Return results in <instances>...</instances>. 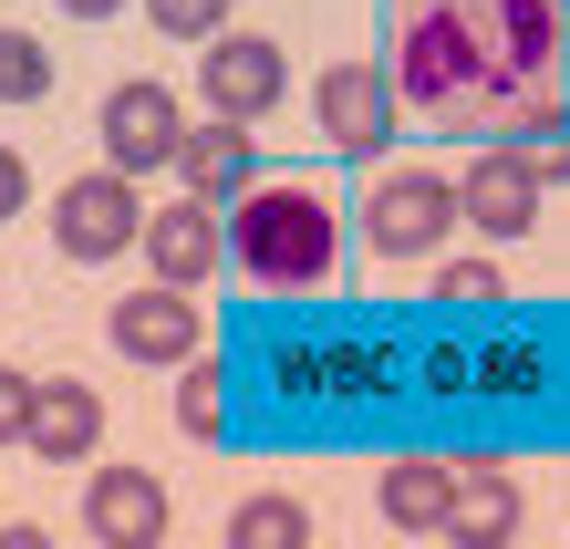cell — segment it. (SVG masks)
<instances>
[{
    "label": "cell",
    "mask_w": 570,
    "mask_h": 549,
    "mask_svg": "<svg viewBox=\"0 0 570 549\" xmlns=\"http://www.w3.org/2000/svg\"><path fill=\"white\" fill-rule=\"evenodd\" d=\"M177 177L187 197H208V208H239V197L259 187V146H249V125H187V146H177Z\"/></svg>",
    "instance_id": "cell-12"
},
{
    "label": "cell",
    "mask_w": 570,
    "mask_h": 549,
    "mask_svg": "<svg viewBox=\"0 0 570 549\" xmlns=\"http://www.w3.org/2000/svg\"><path fill=\"white\" fill-rule=\"evenodd\" d=\"M394 73L384 62H332L322 73V94H312V125H322V146L332 156H353V166H374L384 146H394Z\"/></svg>",
    "instance_id": "cell-5"
},
{
    "label": "cell",
    "mask_w": 570,
    "mask_h": 549,
    "mask_svg": "<svg viewBox=\"0 0 570 549\" xmlns=\"http://www.w3.org/2000/svg\"><path fill=\"white\" fill-rule=\"evenodd\" d=\"M31 457L42 467H73V457H94V445H105V394L94 384H73V373H62V384H31Z\"/></svg>",
    "instance_id": "cell-14"
},
{
    "label": "cell",
    "mask_w": 570,
    "mask_h": 549,
    "mask_svg": "<svg viewBox=\"0 0 570 549\" xmlns=\"http://www.w3.org/2000/svg\"><path fill=\"white\" fill-rule=\"evenodd\" d=\"M435 291H446V301H498L509 281H498V259H456V269H446Z\"/></svg>",
    "instance_id": "cell-22"
},
{
    "label": "cell",
    "mask_w": 570,
    "mask_h": 549,
    "mask_svg": "<svg viewBox=\"0 0 570 549\" xmlns=\"http://www.w3.org/2000/svg\"><path fill=\"white\" fill-rule=\"evenodd\" d=\"M446 228H466V218H456V177H435V166H405V177L384 166V177L363 187V238H374L384 259H425Z\"/></svg>",
    "instance_id": "cell-3"
},
{
    "label": "cell",
    "mask_w": 570,
    "mask_h": 549,
    "mask_svg": "<svg viewBox=\"0 0 570 549\" xmlns=\"http://www.w3.org/2000/svg\"><path fill=\"white\" fill-rule=\"evenodd\" d=\"M21 435H31V373L0 363V445H21Z\"/></svg>",
    "instance_id": "cell-21"
},
{
    "label": "cell",
    "mask_w": 570,
    "mask_h": 549,
    "mask_svg": "<svg viewBox=\"0 0 570 549\" xmlns=\"http://www.w3.org/2000/svg\"><path fill=\"white\" fill-rule=\"evenodd\" d=\"M166 488H156V467H105L83 488V529H94V549H166Z\"/></svg>",
    "instance_id": "cell-10"
},
{
    "label": "cell",
    "mask_w": 570,
    "mask_h": 549,
    "mask_svg": "<svg viewBox=\"0 0 570 549\" xmlns=\"http://www.w3.org/2000/svg\"><path fill=\"white\" fill-rule=\"evenodd\" d=\"M146 269L166 291H197V281H218L228 269V208H208V197H177V208H156L146 218Z\"/></svg>",
    "instance_id": "cell-9"
},
{
    "label": "cell",
    "mask_w": 570,
    "mask_h": 549,
    "mask_svg": "<svg viewBox=\"0 0 570 549\" xmlns=\"http://www.w3.org/2000/svg\"><path fill=\"white\" fill-rule=\"evenodd\" d=\"M177 146H187V115H177V94L166 84H115L105 94V166L115 177H156V166H177Z\"/></svg>",
    "instance_id": "cell-6"
},
{
    "label": "cell",
    "mask_w": 570,
    "mask_h": 549,
    "mask_svg": "<svg viewBox=\"0 0 570 549\" xmlns=\"http://www.w3.org/2000/svg\"><path fill=\"white\" fill-rule=\"evenodd\" d=\"M446 549H509L519 539V477L478 457V467H456V508H446V529H435Z\"/></svg>",
    "instance_id": "cell-13"
},
{
    "label": "cell",
    "mask_w": 570,
    "mask_h": 549,
    "mask_svg": "<svg viewBox=\"0 0 570 549\" xmlns=\"http://www.w3.org/2000/svg\"><path fill=\"white\" fill-rule=\"evenodd\" d=\"M136 238H146V197H136V177H115V166H94V177H73L52 197V249L73 269L136 249Z\"/></svg>",
    "instance_id": "cell-4"
},
{
    "label": "cell",
    "mask_w": 570,
    "mask_h": 549,
    "mask_svg": "<svg viewBox=\"0 0 570 549\" xmlns=\"http://www.w3.org/2000/svg\"><path fill=\"white\" fill-rule=\"evenodd\" d=\"M0 549H52V539L31 529V519H0Z\"/></svg>",
    "instance_id": "cell-24"
},
{
    "label": "cell",
    "mask_w": 570,
    "mask_h": 549,
    "mask_svg": "<svg viewBox=\"0 0 570 549\" xmlns=\"http://www.w3.org/2000/svg\"><path fill=\"white\" fill-rule=\"evenodd\" d=\"M228 11H239V0H146V21L166 31V42H218Z\"/></svg>",
    "instance_id": "cell-18"
},
{
    "label": "cell",
    "mask_w": 570,
    "mask_h": 549,
    "mask_svg": "<svg viewBox=\"0 0 570 549\" xmlns=\"http://www.w3.org/2000/svg\"><path fill=\"white\" fill-rule=\"evenodd\" d=\"M560 42L570 0H394V105L435 135L478 146H529L560 115Z\"/></svg>",
    "instance_id": "cell-1"
},
{
    "label": "cell",
    "mask_w": 570,
    "mask_h": 549,
    "mask_svg": "<svg viewBox=\"0 0 570 549\" xmlns=\"http://www.w3.org/2000/svg\"><path fill=\"white\" fill-rule=\"evenodd\" d=\"M456 218L488 228V238L540 228V177H529V156H519V146H478V166L456 177Z\"/></svg>",
    "instance_id": "cell-11"
},
{
    "label": "cell",
    "mask_w": 570,
    "mask_h": 549,
    "mask_svg": "<svg viewBox=\"0 0 570 549\" xmlns=\"http://www.w3.org/2000/svg\"><path fill=\"white\" fill-rule=\"evenodd\" d=\"M228 549H312V508L281 498V488H259L228 508Z\"/></svg>",
    "instance_id": "cell-16"
},
{
    "label": "cell",
    "mask_w": 570,
    "mask_h": 549,
    "mask_svg": "<svg viewBox=\"0 0 570 549\" xmlns=\"http://www.w3.org/2000/svg\"><path fill=\"white\" fill-rule=\"evenodd\" d=\"M374 508L405 539H435L446 529V508H456V467H435V457H394L384 477H374Z\"/></svg>",
    "instance_id": "cell-15"
},
{
    "label": "cell",
    "mask_w": 570,
    "mask_h": 549,
    "mask_svg": "<svg viewBox=\"0 0 570 549\" xmlns=\"http://www.w3.org/2000/svg\"><path fill=\"white\" fill-rule=\"evenodd\" d=\"M21 197H31V166H21V146H0V218H21Z\"/></svg>",
    "instance_id": "cell-23"
},
{
    "label": "cell",
    "mask_w": 570,
    "mask_h": 549,
    "mask_svg": "<svg viewBox=\"0 0 570 549\" xmlns=\"http://www.w3.org/2000/svg\"><path fill=\"white\" fill-rule=\"evenodd\" d=\"M52 94V52L31 31H0V105H42Z\"/></svg>",
    "instance_id": "cell-17"
},
{
    "label": "cell",
    "mask_w": 570,
    "mask_h": 549,
    "mask_svg": "<svg viewBox=\"0 0 570 549\" xmlns=\"http://www.w3.org/2000/svg\"><path fill=\"white\" fill-rule=\"evenodd\" d=\"M52 11H73V21H115L125 0H52Z\"/></svg>",
    "instance_id": "cell-25"
},
{
    "label": "cell",
    "mask_w": 570,
    "mask_h": 549,
    "mask_svg": "<svg viewBox=\"0 0 570 549\" xmlns=\"http://www.w3.org/2000/svg\"><path fill=\"white\" fill-rule=\"evenodd\" d=\"M281 42L271 31H218L208 42V62H197V94H208V115H228V125H259L281 105Z\"/></svg>",
    "instance_id": "cell-7"
},
{
    "label": "cell",
    "mask_w": 570,
    "mask_h": 549,
    "mask_svg": "<svg viewBox=\"0 0 570 549\" xmlns=\"http://www.w3.org/2000/svg\"><path fill=\"white\" fill-rule=\"evenodd\" d=\"M519 156H529V177H540V187H560V177H570V105H560V115H550L540 135H529Z\"/></svg>",
    "instance_id": "cell-20"
},
{
    "label": "cell",
    "mask_w": 570,
    "mask_h": 549,
    "mask_svg": "<svg viewBox=\"0 0 570 549\" xmlns=\"http://www.w3.org/2000/svg\"><path fill=\"white\" fill-rule=\"evenodd\" d=\"M218 394H228V384H218V363L197 353V363H187V394H177V425H187L197 445H208V435L228 425V404H218Z\"/></svg>",
    "instance_id": "cell-19"
},
{
    "label": "cell",
    "mask_w": 570,
    "mask_h": 549,
    "mask_svg": "<svg viewBox=\"0 0 570 549\" xmlns=\"http://www.w3.org/2000/svg\"><path fill=\"white\" fill-rule=\"evenodd\" d=\"M105 332H115V353H125V363H197V353H208V312H197L187 291H166V281L125 291Z\"/></svg>",
    "instance_id": "cell-8"
},
{
    "label": "cell",
    "mask_w": 570,
    "mask_h": 549,
    "mask_svg": "<svg viewBox=\"0 0 570 549\" xmlns=\"http://www.w3.org/2000/svg\"><path fill=\"white\" fill-rule=\"evenodd\" d=\"M228 269L271 301H301V291H332L343 269V218H332L322 187L301 177H259L239 208H228Z\"/></svg>",
    "instance_id": "cell-2"
}]
</instances>
